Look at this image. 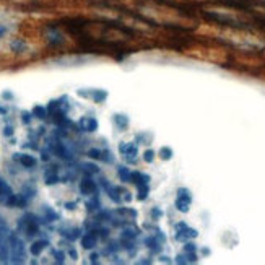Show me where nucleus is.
Masks as SVG:
<instances>
[{"mask_svg": "<svg viewBox=\"0 0 265 265\" xmlns=\"http://www.w3.org/2000/svg\"><path fill=\"white\" fill-rule=\"evenodd\" d=\"M8 244H10V252H12V263H23L25 257H26V251H25V244L20 239L16 234H10L8 238Z\"/></svg>", "mask_w": 265, "mask_h": 265, "instance_id": "1", "label": "nucleus"}, {"mask_svg": "<svg viewBox=\"0 0 265 265\" xmlns=\"http://www.w3.org/2000/svg\"><path fill=\"white\" fill-rule=\"evenodd\" d=\"M18 230H22L23 233H26V236H34L39 231V220L31 213H26L25 217L20 218L18 221Z\"/></svg>", "mask_w": 265, "mask_h": 265, "instance_id": "2", "label": "nucleus"}, {"mask_svg": "<svg viewBox=\"0 0 265 265\" xmlns=\"http://www.w3.org/2000/svg\"><path fill=\"white\" fill-rule=\"evenodd\" d=\"M192 205V194L189 189L181 187L178 189V194H176V209L181 213H187L191 210Z\"/></svg>", "mask_w": 265, "mask_h": 265, "instance_id": "3", "label": "nucleus"}, {"mask_svg": "<svg viewBox=\"0 0 265 265\" xmlns=\"http://www.w3.org/2000/svg\"><path fill=\"white\" fill-rule=\"evenodd\" d=\"M197 236H199L197 230L191 228L187 223L181 221V223L176 224V234H174V238L178 239V241H181V242H187V241H191V239H195Z\"/></svg>", "mask_w": 265, "mask_h": 265, "instance_id": "4", "label": "nucleus"}, {"mask_svg": "<svg viewBox=\"0 0 265 265\" xmlns=\"http://www.w3.org/2000/svg\"><path fill=\"white\" fill-rule=\"evenodd\" d=\"M119 153L127 163H135L139 158V143H121Z\"/></svg>", "mask_w": 265, "mask_h": 265, "instance_id": "5", "label": "nucleus"}, {"mask_svg": "<svg viewBox=\"0 0 265 265\" xmlns=\"http://www.w3.org/2000/svg\"><path fill=\"white\" fill-rule=\"evenodd\" d=\"M80 192L83 195H88V197H91L98 192V184L96 181L91 179V176H85V178L80 181Z\"/></svg>", "mask_w": 265, "mask_h": 265, "instance_id": "6", "label": "nucleus"}, {"mask_svg": "<svg viewBox=\"0 0 265 265\" xmlns=\"http://www.w3.org/2000/svg\"><path fill=\"white\" fill-rule=\"evenodd\" d=\"M78 96L83 98H91L94 103H104L107 100V91L106 90H78Z\"/></svg>", "mask_w": 265, "mask_h": 265, "instance_id": "7", "label": "nucleus"}, {"mask_svg": "<svg viewBox=\"0 0 265 265\" xmlns=\"http://www.w3.org/2000/svg\"><path fill=\"white\" fill-rule=\"evenodd\" d=\"M5 203L12 209H23L28 203V197L25 194H12L10 197H7Z\"/></svg>", "mask_w": 265, "mask_h": 265, "instance_id": "8", "label": "nucleus"}, {"mask_svg": "<svg viewBox=\"0 0 265 265\" xmlns=\"http://www.w3.org/2000/svg\"><path fill=\"white\" fill-rule=\"evenodd\" d=\"M96 244H98V233L96 231H88L86 234H83V236H82L83 249L91 251V249L96 248Z\"/></svg>", "mask_w": 265, "mask_h": 265, "instance_id": "9", "label": "nucleus"}, {"mask_svg": "<svg viewBox=\"0 0 265 265\" xmlns=\"http://www.w3.org/2000/svg\"><path fill=\"white\" fill-rule=\"evenodd\" d=\"M78 127H80L83 132L91 134L98 129V121L94 117H82V119L78 121Z\"/></svg>", "mask_w": 265, "mask_h": 265, "instance_id": "10", "label": "nucleus"}, {"mask_svg": "<svg viewBox=\"0 0 265 265\" xmlns=\"http://www.w3.org/2000/svg\"><path fill=\"white\" fill-rule=\"evenodd\" d=\"M13 160H16L20 164L25 166V168H34L37 163L33 155H26V153H15Z\"/></svg>", "mask_w": 265, "mask_h": 265, "instance_id": "11", "label": "nucleus"}, {"mask_svg": "<svg viewBox=\"0 0 265 265\" xmlns=\"http://www.w3.org/2000/svg\"><path fill=\"white\" fill-rule=\"evenodd\" d=\"M140 230L137 226H125L122 230V242H134L137 238H139Z\"/></svg>", "mask_w": 265, "mask_h": 265, "instance_id": "12", "label": "nucleus"}, {"mask_svg": "<svg viewBox=\"0 0 265 265\" xmlns=\"http://www.w3.org/2000/svg\"><path fill=\"white\" fill-rule=\"evenodd\" d=\"M47 39H49V43H51L52 46H59V44L64 43V36H62V33L59 31L57 28H51V29H49Z\"/></svg>", "mask_w": 265, "mask_h": 265, "instance_id": "13", "label": "nucleus"}, {"mask_svg": "<svg viewBox=\"0 0 265 265\" xmlns=\"http://www.w3.org/2000/svg\"><path fill=\"white\" fill-rule=\"evenodd\" d=\"M150 176L145 174L142 171H132V182L135 185H142V184H150Z\"/></svg>", "mask_w": 265, "mask_h": 265, "instance_id": "14", "label": "nucleus"}, {"mask_svg": "<svg viewBox=\"0 0 265 265\" xmlns=\"http://www.w3.org/2000/svg\"><path fill=\"white\" fill-rule=\"evenodd\" d=\"M47 246H49V241H46V239L34 241L31 246H29V252H31L33 256H39V254H41Z\"/></svg>", "mask_w": 265, "mask_h": 265, "instance_id": "15", "label": "nucleus"}, {"mask_svg": "<svg viewBox=\"0 0 265 265\" xmlns=\"http://www.w3.org/2000/svg\"><path fill=\"white\" fill-rule=\"evenodd\" d=\"M61 181V176L57 174V169H47L46 174H44V182L47 185H54Z\"/></svg>", "mask_w": 265, "mask_h": 265, "instance_id": "16", "label": "nucleus"}, {"mask_svg": "<svg viewBox=\"0 0 265 265\" xmlns=\"http://www.w3.org/2000/svg\"><path fill=\"white\" fill-rule=\"evenodd\" d=\"M195 262H197V254L184 252L176 257V263H195Z\"/></svg>", "mask_w": 265, "mask_h": 265, "instance_id": "17", "label": "nucleus"}, {"mask_svg": "<svg viewBox=\"0 0 265 265\" xmlns=\"http://www.w3.org/2000/svg\"><path fill=\"white\" fill-rule=\"evenodd\" d=\"M117 176L122 182H132V171L127 166H119L117 168Z\"/></svg>", "mask_w": 265, "mask_h": 265, "instance_id": "18", "label": "nucleus"}, {"mask_svg": "<svg viewBox=\"0 0 265 265\" xmlns=\"http://www.w3.org/2000/svg\"><path fill=\"white\" fill-rule=\"evenodd\" d=\"M137 191H139V194H137V200H146L148 199V194H150V184H142V185H137Z\"/></svg>", "mask_w": 265, "mask_h": 265, "instance_id": "19", "label": "nucleus"}, {"mask_svg": "<svg viewBox=\"0 0 265 265\" xmlns=\"http://www.w3.org/2000/svg\"><path fill=\"white\" fill-rule=\"evenodd\" d=\"M100 207H101L100 197H98L96 194H94V195H91V200H88V202H86V210L90 212V213H93V212H98V210H100Z\"/></svg>", "mask_w": 265, "mask_h": 265, "instance_id": "20", "label": "nucleus"}, {"mask_svg": "<svg viewBox=\"0 0 265 265\" xmlns=\"http://www.w3.org/2000/svg\"><path fill=\"white\" fill-rule=\"evenodd\" d=\"M62 236L68 241H75L82 236V230L80 228H72V230H64L62 231Z\"/></svg>", "mask_w": 265, "mask_h": 265, "instance_id": "21", "label": "nucleus"}, {"mask_svg": "<svg viewBox=\"0 0 265 265\" xmlns=\"http://www.w3.org/2000/svg\"><path fill=\"white\" fill-rule=\"evenodd\" d=\"M112 121H114V124H116L117 127H119L121 130H124L125 127L129 125V117L124 116V114H114Z\"/></svg>", "mask_w": 265, "mask_h": 265, "instance_id": "22", "label": "nucleus"}, {"mask_svg": "<svg viewBox=\"0 0 265 265\" xmlns=\"http://www.w3.org/2000/svg\"><path fill=\"white\" fill-rule=\"evenodd\" d=\"M12 259V252H10V244H2L0 246V262L7 263Z\"/></svg>", "mask_w": 265, "mask_h": 265, "instance_id": "23", "label": "nucleus"}, {"mask_svg": "<svg viewBox=\"0 0 265 265\" xmlns=\"http://www.w3.org/2000/svg\"><path fill=\"white\" fill-rule=\"evenodd\" d=\"M47 114H49V111H47V107H44V106H34L33 107V116L36 117V119H46L47 117Z\"/></svg>", "mask_w": 265, "mask_h": 265, "instance_id": "24", "label": "nucleus"}, {"mask_svg": "<svg viewBox=\"0 0 265 265\" xmlns=\"http://www.w3.org/2000/svg\"><path fill=\"white\" fill-rule=\"evenodd\" d=\"M12 194H13V191L8 185V182L0 178V197H10Z\"/></svg>", "mask_w": 265, "mask_h": 265, "instance_id": "25", "label": "nucleus"}, {"mask_svg": "<svg viewBox=\"0 0 265 265\" xmlns=\"http://www.w3.org/2000/svg\"><path fill=\"white\" fill-rule=\"evenodd\" d=\"M82 171H83L86 176H93V174H98V173H100V168H98V166L93 164V163H83V164H82Z\"/></svg>", "mask_w": 265, "mask_h": 265, "instance_id": "26", "label": "nucleus"}, {"mask_svg": "<svg viewBox=\"0 0 265 265\" xmlns=\"http://www.w3.org/2000/svg\"><path fill=\"white\" fill-rule=\"evenodd\" d=\"M173 155H174V152H173L171 146H163V148L160 150V158L164 161H169L173 158Z\"/></svg>", "mask_w": 265, "mask_h": 265, "instance_id": "27", "label": "nucleus"}, {"mask_svg": "<svg viewBox=\"0 0 265 265\" xmlns=\"http://www.w3.org/2000/svg\"><path fill=\"white\" fill-rule=\"evenodd\" d=\"M44 217L47 218V221H55L59 218V215L51 207H44Z\"/></svg>", "mask_w": 265, "mask_h": 265, "instance_id": "28", "label": "nucleus"}, {"mask_svg": "<svg viewBox=\"0 0 265 265\" xmlns=\"http://www.w3.org/2000/svg\"><path fill=\"white\" fill-rule=\"evenodd\" d=\"M25 47H26V44H25V41H22V39H16V41L12 43V49L15 52H22Z\"/></svg>", "mask_w": 265, "mask_h": 265, "instance_id": "29", "label": "nucleus"}, {"mask_svg": "<svg viewBox=\"0 0 265 265\" xmlns=\"http://www.w3.org/2000/svg\"><path fill=\"white\" fill-rule=\"evenodd\" d=\"M143 160H145V163H153V160H155V152L153 150H146L143 153Z\"/></svg>", "mask_w": 265, "mask_h": 265, "instance_id": "30", "label": "nucleus"}, {"mask_svg": "<svg viewBox=\"0 0 265 265\" xmlns=\"http://www.w3.org/2000/svg\"><path fill=\"white\" fill-rule=\"evenodd\" d=\"M31 119H33V112H26V111L22 112V122L25 125H28L29 122H31Z\"/></svg>", "mask_w": 265, "mask_h": 265, "instance_id": "31", "label": "nucleus"}, {"mask_svg": "<svg viewBox=\"0 0 265 265\" xmlns=\"http://www.w3.org/2000/svg\"><path fill=\"white\" fill-rule=\"evenodd\" d=\"M54 257H55V262L57 263H64L65 262V254L62 251H55L54 252Z\"/></svg>", "mask_w": 265, "mask_h": 265, "instance_id": "32", "label": "nucleus"}, {"mask_svg": "<svg viewBox=\"0 0 265 265\" xmlns=\"http://www.w3.org/2000/svg\"><path fill=\"white\" fill-rule=\"evenodd\" d=\"M96 233H98V238H103V239H106L107 236H109V230H107V228H100Z\"/></svg>", "mask_w": 265, "mask_h": 265, "instance_id": "33", "label": "nucleus"}, {"mask_svg": "<svg viewBox=\"0 0 265 265\" xmlns=\"http://www.w3.org/2000/svg\"><path fill=\"white\" fill-rule=\"evenodd\" d=\"M4 135L5 137H12L13 135V127L12 125H7L5 129H4Z\"/></svg>", "mask_w": 265, "mask_h": 265, "instance_id": "34", "label": "nucleus"}, {"mask_svg": "<svg viewBox=\"0 0 265 265\" xmlns=\"http://www.w3.org/2000/svg\"><path fill=\"white\" fill-rule=\"evenodd\" d=\"M98 259H100V254H91V256H90V262L91 263H98V262H100V260H98Z\"/></svg>", "mask_w": 265, "mask_h": 265, "instance_id": "35", "label": "nucleus"}, {"mask_svg": "<svg viewBox=\"0 0 265 265\" xmlns=\"http://www.w3.org/2000/svg\"><path fill=\"white\" fill-rule=\"evenodd\" d=\"M152 213H153V217H155V218H160L161 215H163V212H161L160 209H156V207H155V209L152 210Z\"/></svg>", "mask_w": 265, "mask_h": 265, "instance_id": "36", "label": "nucleus"}, {"mask_svg": "<svg viewBox=\"0 0 265 265\" xmlns=\"http://www.w3.org/2000/svg\"><path fill=\"white\" fill-rule=\"evenodd\" d=\"M75 205H77L75 202H67V203H65V207H67L68 210H75Z\"/></svg>", "mask_w": 265, "mask_h": 265, "instance_id": "37", "label": "nucleus"}, {"mask_svg": "<svg viewBox=\"0 0 265 265\" xmlns=\"http://www.w3.org/2000/svg\"><path fill=\"white\" fill-rule=\"evenodd\" d=\"M68 254H70V257H72L73 260H75V259L78 257V256H77V251H75V249H70V251H68Z\"/></svg>", "mask_w": 265, "mask_h": 265, "instance_id": "38", "label": "nucleus"}, {"mask_svg": "<svg viewBox=\"0 0 265 265\" xmlns=\"http://www.w3.org/2000/svg\"><path fill=\"white\" fill-rule=\"evenodd\" d=\"M5 33H7V28H5L4 25H0V37H2Z\"/></svg>", "mask_w": 265, "mask_h": 265, "instance_id": "39", "label": "nucleus"}, {"mask_svg": "<svg viewBox=\"0 0 265 265\" xmlns=\"http://www.w3.org/2000/svg\"><path fill=\"white\" fill-rule=\"evenodd\" d=\"M4 98H7V100H12L13 94H12V93H8V91H5V93H4Z\"/></svg>", "mask_w": 265, "mask_h": 265, "instance_id": "40", "label": "nucleus"}, {"mask_svg": "<svg viewBox=\"0 0 265 265\" xmlns=\"http://www.w3.org/2000/svg\"><path fill=\"white\" fill-rule=\"evenodd\" d=\"M5 112H7L5 107H0V114H5Z\"/></svg>", "mask_w": 265, "mask_h": 265, "instance_id": "41", "label": "nucleus"}, {"mask_svg": "<svg viewBox=\"0 0 265 265\" xmlns=\"http://www.w3.org/2000/svg\"><path fill=\"white\" fill-rule=\"evenodd\" d=\"M140 263H152V260H139Z\"/></svg>", "mask_w": 265, "mask_h": 265, "instance_id": "42", "label": "nucleus"}]
</instances>
